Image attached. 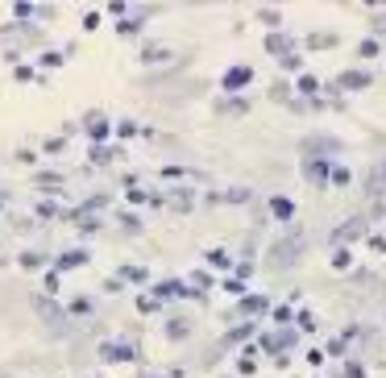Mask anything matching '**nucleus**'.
<instances>
[{"instance_id": "nucleus-1", "label": "nucleus", "mask_w": 386, "mask_h": 378, "mask_svg": "<svg viewBox=\"0 0 386 378\" xmlns=\"http://www.w3.org/2000/svg\"><path fill=\"white\" fill-rule=\"evenodd\" d=\"M83 262H87V254H83V250H79V254L71 250V254H62V258H58V270H79Z\"/></svg>"}, {"instance_id": "nucleus-2", "label": "nucleus", "mask_w": 386, "mask_h": 378, "mask_svg": "<svg viewBox=\"0 0 386 378\" xmlns=\"http://www.w3.org/2000/svg\"><path fill=\"white\" fill-rule=\"evenodd\" d=\"M87 129H91V137H96V141H100V137H108V121H104L100 112H91V117H87Z\"/></svg>"}, {"instance_id": "nucleus-3", "label": "nucleus", "mask_w": 386, "mask_h": 378, "mask_svg": "<svg viewBox=\"0 0 386 378\" xmlns=\"http://www.w3.org/2000/svg\"><path fill=\"white\" fill-rule=\"evenodd\" d=\"M104 358L108 362H125V358H133V350L129 345H104Z\"/></svg>"}, {"instance_id": "nucleus-4", "label": "nucleus", "mask_w": 386, "mask_h": 378, "mask_svg": "<svg viewBox=\"0 0 386 378\" xmlns=\"http://www.w3.org/2000/svg\"><path fill=\"white\" fill-rule=\"evenodd\" d=\"M225 83H229V87H241V83H249V67H237V71H229V75H225Z\"/></svg>"}, {"instance_id": "nucleus-5", "label": "nucleus", "mask_w": 386, "mask_h": 378, "mask_svg": "<svg viewBox=\"0 0 386 378\" xmlns=\"http://www.w3.org/2000/svg\"><path fill=\"white\" fill-rule=\"evenodd\" d=\"M141 58L146 62H162V58H170V50L166 46H150V50H141Z\"/></svg>"}, {"instance_id": "nucleus-6", "label": "nucleus", "mask_w": 386, "mask_h": 378, "mask_svg": "<svg viewBox=\"0 0 386 378\" xmlns=\"http://www.w3.org/2000/svg\"><path fill=\"white\" fill-rule=\"evenodd\" d=\"M42 262H46V258H42L37 250H29V254H21V266H25V270H42Z\"/></svg>"}, {"instance_id": "nucleus-7", "label": "nucleus", "mask_w": 386, "mask_h": 378, "mask_svg": "<svg viewBox=\"0 0 386 378\" xmlns=\"http://www.w3.org/2000/svg\"><path fill=\"white\" fill-rule=\"evenodd\" d=\"M166 337H175V341L187 337V320H170V325H166Z\"/></svg>"}, {"instance_id": "nucleus-8", "label": "nucleus", "mask_w": 386, "mask_h": 378, "mask_svg": "<svg viewBox=\"0 0 386 378\" xmlns=\"http://www.w3.org/2000/svg\"><path fill=\"white\" fill-rule=\"evenodd\" d=\"M116 133H121V137H137V125H133V121H121Z\"/></svg>"}, {"instance_id": "nucleus-9", "label": "nucleus", "mask_w": 386, "mask_h": 378, "mask_svg": "<svg viewBox=\"0 0 386 378\" xmlns=\"http://www.w3.org/2000/svg\"><path fill=\"white\" fill-rule=\"evenodd\" d=\"M270 208H274V216H291V204H287V200H274Z\"/></svg>"}]
</instances>
